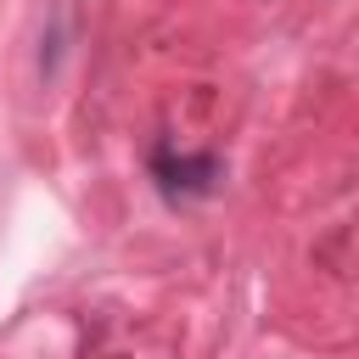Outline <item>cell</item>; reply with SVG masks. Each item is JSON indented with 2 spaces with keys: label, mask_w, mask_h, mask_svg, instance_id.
I'll return each instance as SVG.
<instances>
[{
  "label": "cell",
  "mask_w": 359,
  "mask_h": 359,
  "mask_svg": "<svg viewBox=\"0 0 359 359\" xmlns=\"http://www.w3.org/2000/svg\"><path fill=\"white\" fill-rule=\"evenodd\" d=\"M157 174H163V185L168 191H213V180H219V157H157Z\"/></svg>",
  "instance_id": "obj_1"
}]
</instances>
